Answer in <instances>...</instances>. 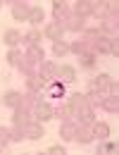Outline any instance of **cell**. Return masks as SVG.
Masks as SVG:
<instances>
[{"mask_svg":"<svg viewBox=\"0 0 119 155\" xmlns=\"http://www.w3.org/2000/svg\"><path fill=\"white\" fill-rule=\"evenodd\" d=\"M55 21H67V17L72 15V10H69V5L67 2H55Z\"/></svg>","mask_w":119,"mask_h":155,"instance_id":"9","label":"cell"},{"mask_svg":"<svg viewBox=\"0 0 119 155\" xmlns=\"http://www.w3.org/2000/svg\"><path fill=\"white\" fill-rule=\"evenodd\" d=\"M45 96L48 98H64V84L62 81H53L50 86H45Z\"/></svg>","mask_w":119,"mask_h":155,"instance_id":"8","label":"cell"},{"mask_svg":"<svg viewBox=\"0 0 119 155\" xmlns=\"http://www.w3.org/2000/svg\"><path fill=\"white\" fill-rule=\"evenodd\" d=\"M74 77H76V72H74L72 67H57V79L62 81V84H69V81H74Z\"/></svg>","mask_w":119,"mask_h":155,"instance_id":"14","label":"cell"},{"mask_svg":"<svg viewBox=\"0 0 119 155\" xmlns=\"http://www.w3.org/2000/svg\"><path fill=\"white\" fill-rule=\"evenodd\" d=\"M38 77H40V79H55V81H57V64H53V62H45V64L40 67Z\"/></svg>","mask_w":119,"mask_h":155,"instance_id":"11","label":"cell"},{"mask_svg":"<svg viewBox=\"0 0 119 155\" xmlns=\"http://www.w3.org/2000/svg\"><path fill=\"white\" fill-rule=\"evenodd\" d=\"M19 103H21V93H17V91H10L7 96H5V105L7 107H19Z\"/></svg>","mask_w":119,"mask_h":155,"instance_id":"18","label":"cell"},{"mask_svg":"<svg viewBox=\"0 0 119 155\" xmlns=\"http://www.w3.org/2000/svg\"><path fill=\"white\" fill-rule=\"evenodd\" d=\"M26 60H31L34 64H38L40 60H43V50H40L38 45H34V48H29V55H26Z\"/></svg>","mask_w":119,"mask_h":155,"instance_id":"23","label":"cell"},{"mask_svg":"<svg viewBox=\"0 0 119 155\" xmlns=\"http://www.w3.org/2000/svg\"><path fill=\"white\" fill-rule=\"evenodd\" d=\"M62 26H64V29H69V31H83V29H86V19L72 12V15L67 17V21L62 24Z\"/></svg>","mask_w":119,"mask_h":155,"instance_id":"5","label":"cell"},{"mask_svg":"<svg viewBox=\"0 0 119 155\" xmlns=\"http://www.w3.org/2000/svg\"><path fill=\"white\" fill-rule=\"evenodd\" d=\"M81 64H83V67H93V64H95V53H93V50L83 53V55H81Z\"/></svg>","mask_w":119,"mask_h":155,"instance_id":"26","label":"cell"},{"mask_svg":"<svg viewBox=\"0 0 119 155\" xmlns=\"http://www.w3.org/2000/svg\"><path fill=\"white\" fill-rule=\"evenodd\" d=\"M21 53L19 50H17V48H10V53H7V62H10V64H14V67H19V62H21Z\"/></svg>","mask_w":119,"mask_h":155,"instance_id":"24","label":"cell"},{"mask_svg":"<svg viewBox=\"0 0 119 155\" xmlns=\"http://www.w3.org/2000/svg\"><path fill=\"white\" fill-rule=\"evenodd\" d=\"M112 150H114V143H107V146L100 148V153H112Z\"/></svg>","mask_w":119,"mask_h":155,"instance_id":"29","label":"cell"},{"mask_svg":"<svg viewBox=\"0 0 119 155\" xmlns=\"http://www.w3.org/2000/svg\"><path fill=\"white\" fill-rule=\"evenodd\" d=\"M21 41H24L29 48H34V45H38L40 34H38V31H29V34H24V36H21Z\"/></svg>","mask_w":119,"mask_h":155,"instance_id":"21","label":"cell"},{"mask_svg":"<svg viewBox=\"0 0 119 155\" xmlns=\"http://www.w3.org/2000/svg\"><path fill=\"white\" fill-rule=\"evenodd\" d=\"M76 122H72V119H67L64 124H62V129H60V134H62V138L64 141H74V136H76Z\"/></svg>","mask_w":119,"mask_h":155,"instance_id":"6","label":"cell"},{"mask_svg":"<svg viewBox=\"0 0 119 155\" xmlns=\"http://www.w3.org/2000/svg\"><path fill=\"white\" fill-rule=\"evenodd\" d=\"M62 34H64V26H62V24H48V26H45V36L53 38V41H60Z\"/></svg>","mask_w":119,"mask_h":155,"instance_id":"12","label":"cell"},{"mask_svg":"<svg viewBox=\"0 0 119 155\" xmlns=\"http://www.w3.org/2000/svg\"><path fill=\"white\" fill-rule=\"evenodd\" d=\"M48 153L50 155H64V148L62 146H53V148H48Z\"/></svg>","mask_w":119,"mask_h":155,"instance_id":"28","label":"cell"},{"mask_svg":"<svg viewBox=\"0 0 119 155\" xmlns=\"http://www.w3.org/2000/svg\"><path fill=\"white\" fill-rule=\"evenodd\" d=\"M29 5H24V2H17L14 7H12V15H14V19H29Z\"/></svg>","mask_w":119,"mask_h":155,"instance_id":"16","label":"cell"},{"mask_svg":"<svg viewBox=\"0 0 119 155\" xmlns=\"http://www.w3.org/2000/svg\"><path fill=\"white\" fill-rule=\"evenodd\" d=\"M67 105L72 107V112H76L79 107L88 105V98H86V96H81V93H72V96H69V100H67Z\"/></svg>","mask_w":119,"mask_h":155,"instance_id":"10","label":"cell"},{"mask_svg":"<svg viewBox=\"0 0 119 155\" xmlns=\"http://www.w3.org/2000/svg\"><path fill=\"white\" fill-rule=\"evenodd\" d=\"M43 134H45V131H43V127H40L38 122H31V119H29V122L24 124V136H26V138L38 141V138H43Z\"/></svg>","mask_w":119,"mask_h":155,"instance_id":"4","label":"cell"},{"mask_svg":"<svg viewBox=\"0 0 119 155\" xmlns=\"http://www.w3.org/2000/svg\"><path fill=\"white\" fill-rule=\"evenodd\" d=\"M69 50H72V53H76V55H83V53H88V50H91V45H88L86 41H76Z\"/></svg>","mask_w":119,"mask_h":155,"instance_id":"25","label":"cell"},{"mask_svg":"<svg viewBox=\"0 0 119 155\" xmlns=\"http://www.w3.org/2000/svg\"><path fill=\"white\" fill-rule=\"evenodd\" d=\"M91 131H93L95 138H107V136H110V127L102 124V122H93V124H91Z\"/></svg>","mask_w":119,"mask_h":155,"instance_id":"13","label":"cell"},{"mask_svg":"<svg viewBox=\"0 0 119 155\" xmlns=\"http://www.w3.org/2000/svg\"><path fill=\"white\" fill-rule=\"evenodd\" d=\"M91 50L93 53H102V55H117V41L110 38V36H98L91 43Z\"/></svg>","mask_w":119,"mask_h":155,"instance_id":"2","label":"cell"},{"mask_svg":"<svg viewBox=\"0 0 119 155\" xmlns=\"http://www.w3.org/2000/svg\"><path fill=\"white\" fill-rule=\"evenodd\" d=\"M31 115L36 117V122H48V119H53V117H55V110H53V105H48V103L38 100V103L34 105Z\"/></svg>","mask_w":119,"mask_h":155,"instance_id":"3","label":"cell"},{"mask_svg":"<svg viewBox=\"0 0 119 155\" xmlns=\"http://www.w3.org/2000/svg\"><path fill=\"white\" fill-rule=\"evenodd\" d=\"M7 141H10V129L7 127H0V146L7 143Z\"/></svg>","mask_w":119,"mask_h":155,"instance_id":"27","label":"cell"},{"mask_svg":"<svg viewBox=\"0 0 119 155\" xmlns=\"http://www.w3.org/2000/svg\"><path fill=\"white\" fill-rule=\"evenodd\" d=\"M43 17H45V15H43L40 7H31V10H29V21H31V24H40Z\"/></svg>","mask_w":119,"mask_h":155,"instance_id":"22","label":"cell"},{"mask_svg":"<svg viewBox=\"0 0 119 155\" xmlns=\"http://www.w3.org/2000/svg\"><path fill=\"white\" fill-rule=\"evenodd\" d=\"M74 15H79V17H88V15H93V2H76V7H74Z\"/></svg>","mask_w":119,"mask_h":155,"instance_id":"15","label":"cell"},{"mask_svg":"<svg viewBox=\"0 0 119 155\" xmlns=\"http://www.w3.org/2000/svg\"><path fill=\"white\" fill-rule=\"evenodd\" d=\"M55 110V115H60V119H74V112H72V107L69 105H57V107H53Z\"/></svg>","mask_w":119,"mask_h":155,"instance_id":"19","label":"cell"},{"mask_svg":"<svg viewBox=\"0 0 119 155\" xmlns=\"http://www.w3.org/2000/svg\"><path fill=\"white\" fill-rule=\"evenodd\" d=\"M5 43H7L10 48H14V45H19V43H21V34H19V31H14V29H10V31H5Z\"/></svg>","mask_w":119,"mask_h":155,"instance_id":"17","label":"cell"},{"mask_svg":"<svg viewBox=\"0 0 119 155\" xmlns=\"http://www.w3.org/2000/svg\"><path fill=\"white\" fill-rule=\"evenodd\" d=\"M88 91H95V93H102V96H117V86L112 84V77H107V74L95 77L88 84Z\"/></svg>","mask_w":119,"mask_h":155,"instance_id":"1","label":"cell"},{"mask_svg":"<svg viewBox=\"0 0 119 155\" xmlns=\"http://www.w3.org/2000/svg\"><path fill=\"white\" fill-rule=\"evenodd\" d=\"M67 53H69V45H67V43H62V41H55V43H53V55H55V58H64Z\"/></svg>","mask_w":119,"mask_h":155,"instance_id":"20","label":"cell"},{"mask_svg":"<svg viewBox=\"0 0 119 155\" xmlns=\"http://www.w3.org/2000/svg\"><path fill=\"white\" fill-rule=\"evenodd\" d=\"M0 7H2V2H0Z\"/></svg>","mask_w":119,"mask_h":155,"instance_id":"30","label":"cell"},{"mask_svg":"<svg viewBox=\"0 0 119 155\" xmlns=\"http://www.w3.org/2000/svg\"><path fill=\"white\" fill-rule=\"evenodd\" d=\"M91 138H93L91 127H88V124H79V127H76V136H74V141H79V143H91Z\"/></svg>","mask_w":119,"mask_h":155,"instance_id":"7","label":"cell"}]
</instances>
